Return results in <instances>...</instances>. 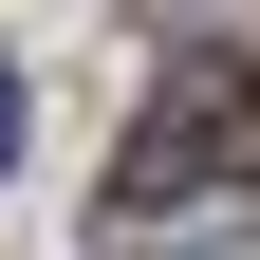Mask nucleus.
<instances>
[{
  "mask_svg": "<svg viewBox=\"0 0 260 260\" xmlns=\"http://www.w3.org/2000/svg\"><path fill=\"white\" fill-rule=\"evenodd\" d=\"M242 186H260V56H168V93L130 112L112 205L130 223H205V205H242Z\"/></svg>",
  "mask_w": 260,
  "mask_h": 260,
  "instance_id": "obj_1",
  "label": "nucleus"
},
{
  "mask_svg": "<svg viewBox=\"0 0 260 260\" xmlns=\"http://www.w3.org/2000/svg\"><path fill=\"white\" fill-rule=\"evenodd\" d=\"M19 130H38V93H19V56H0V186H19Z\"/></svg>",
  "mask_w": 260,
  "mask_h": 260,
  "instance_id": "obj_2",
  "label": "nucleus"
}]
</instances>
